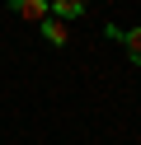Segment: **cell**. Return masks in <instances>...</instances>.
<instances>
[{"label": "cell", "mask_w": 141, "mask_h": 145, "mask_svg": "<svg viewBox=\"0 0 141 145\" xmlns=\"http://www.w3.org/2000/svg\"><path fill=\"white\" fill-rule=\"evenodd\" d=\"M5 10L14 14V19H24V24H42L47 14H52L47 0H5Z\"/></svg>", "instance_id": "obj_1"}, {"label": "cell", "mask_w": 141, "mask_h": 145, "mask_svg": "<svg viewBox=\"0 0 141 145\" xmlns=\"http://www.w3.org/2000/svg\"><path fill=\"white\" fill-rule=\"evenodd\" d=\"M108 38L118 42L122 52H127V61H132V66H141V28H127V33H122L118 24H108Z\"/></svg>", "instance_id": "obj_2"}, {"label": "cell", "mask_w": 141, "mask_h": 145, "mask_svg": "<svg viewBox=\"0 0 141 145\" xmlns=\"http://www.w3.org/2000/svg\"><path fill=\"white\" fill-rule=\"evenodd\" d=\"M47 10H52L56 19H85L89 0H47Z\"/></svg>", "instance_id": "obj_4"}, {"label": "cell", "mask_w": 141, "mask_h": 145, "mask_svg": "<svg viewBox=\"0 0 141 145\" xmlns=\"http://www.w3.org/2000/svg\"><path fill=\"white\" fill-rule=\"evenodd\" d=\"M38 28H42L47 47H66V42H71V28H66V19H56V14H47V19L38 24Z\"/></svg>", "instance_id": "obj_3"}]
</instances>
